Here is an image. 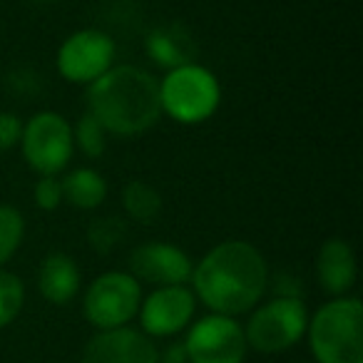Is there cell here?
I'll return each instance as SVG.
<instances>
[{"label": "cell", "instance_id": "1", "mask_svg": "<svg viewBox=\"0 0 363 363\" xmlns=\"http://www.w3.org/2000/svg\"><path fill=\"white\" fill-rule=\"evenodd\" d=\"M194 296L222 316H239L259 303L269 284L267 259L249 242H222L192 269Z\"/></svg>", "mask_w": 363, "mask_h": 363}, {"label": "cell", "instance_id": "2", "mask_svg": "<svg viewBox=\"0 0 363 363\" xmlns=\"http://www.w3.org/2000/svg\"><path fill=\"white\" fill-rule=\"evenodd\" d=\"M90 115L112 135H140L162 115L160 80L135 65L110 67L90 82Z\"/></svg>", "mask_w": 363, "mask_h": 363}, {"label": "cell", "instance_id": "3", "mask_svg": "<svg viewBox=\"0 0 363 363\" xmlns=\"http://www.w3.org/2000/svg\"><path fill=\"white\" fill-rule=\"evenodd\" d=\"M308 341L318 363H363V306L341 296L308 318Z\"/></svg>", "mask_w": 363, "mask_h": 363}, {"label": "cell", "instance_id": "4", "mask_svg": "<svg viewBox=\"0 0 363 363\" xmlns=\"http://www.w3.org/2000/svg\"><path fill=\"white\" fill-rule=\"evenodd\" d=\"M222 90L219 82L207 67L202 65H179L167 72L160 82L162 112L184 125H197L217 112Z\"/></svg>", "mask_w": 363, "mask_h": 363}, {"label": "cell", "instance_id": "5", "mask_svg": "<svg viewBox=\"0 0 363 363\" xmlns=\"http://www.w3.org/2000/svg\"><path fill=\"white\" fill-rule=\"evenodd\" d=\"M308 311L298 296H277L259 306L247 323V346L262 353L291 348L306 333Z\"/></svg>", "mask_w": 363, "mask_h": 363}, {"label": "cell", "instance_id": "6", "mask_svg": "<svg viewBox=\"0 0 363 363\" xmlns=\"http://www.w3.org/2000/svg\"><path fill=\"white\" fill-rule=\"evenodd\" d=\"M142 303V286L132 274L107 272L87 286L82 313L100 331L127 326Z\"/></svg>", "mask_w": 363, "mask_h": 363}, {"label": "cell", "instance_id": "7", "mask_svg": "<svg viewBox=\"0 0 363 363\" xmlns=\"http://www.w3.org/2000/svg\"><path fill=\"white\" fill-rule=\"evenodd\" d=\"M23 157L40 177H55L67 167L75 150L72 127L57 112H38L21 135Z\"/></svg>", "mask_w": 363, "mask_h": 363}, {"label": "cell", "instance_id": "8", "mask_svg": "<svg viewBox=\"0 0 363 363\" xmlns=\"http://www.w3.org/2000/svg\"><path fill=\"white\" fill-rule=\"evenodd\" d=\"M187 361L192 363H244L247 356V336L234 316L209 313L199 318L182 343Z\"/></svg>", "mask_w": 363, "mask_h": 363}, {"label": "cell", "instance_id": "9", "mask_svg": "<svg viewBox=\"0 0 363 363\" xmlns=\"http://www.w3.org/2000/svg\"><path fill=\"white\" fill-rule=\"evenodd\" d=\"M115 60V43L102 30H80L60 45L55 57L57 72L70 82H95Z\"/></svg>", "mask_w": 363, "mask_h": 363}, {"label": "cell", "instance_id": "10", "mask_svg": "<svg viewBox=\"0 0 363 363\" xmlns=\"http://www.w3.org/2000/svg\"><path fill=\"white\" fill-rule=\"evenodd\" d=\"M197 308V296L184 284L177 286H157L140 303V323L147 336L164 338L184 331Z\"/></svg>", "mask_w": 363, "mask_h": 363}, {"label": "cell", "instance_id": "11", "mask_svg": "<svg viewBox=\"0 0 363 363\" xmlns=\"http://www.w3.org/2000/svg\"><path fill=\"white\" fill-rule=\"evenodd\" d=\"M192 262L187 252L174 244L150 242L140 244L130 254V272L137 281L152 284V286H177L192 279Z\"/></svg>", "mask_w": 363, "mask_h": 363}, {"label": "cell", "instance_id": "12", "mask_svg": "<svg viewBox=\"0 0 363 363\" xmlns=\"http://www.w3.org/2000/svg\"><path fill=\"white\" fill-rule=\"evenodd\" d=\"M82 363H160V353L147 333L120 326L92 336L82 351Z\"/></svg>", "mask_w": 363, "mask_h": 363}, {"label": "cell", "instance_id": "13", "mask_svg": "<svg viewBox=\"0 0 363 363\" xmlns=\"http://www.w3.org/2000/svg\"><path fill=\"white\" fill-rule=\"evenodd\" d=\"M316 277L323 291L341 296L356 284V254L343 239H328L316 257Z\"/></svg>", "mask_w": 363, "mask_h": 363}, {"label": "cell", "instance_id": "14", "mask_svg": "<svg viewBox=\"0 0 363 363\" xmlns=\"http://www.w3.org/2000/svg\"><path fill=\"white\" fill-rule=\"evenodd\" d=\"M38 289L45 296V301L62 306L70 303L80 291V269H77L75 259L67 254H48L45 262L38 274Z\"/></svg>", "mask_w": 363, "mask_h": 363}, {"label": "cell", "instance_id": "15", "mask_svg": "<svg viewBox=\"0 0 363 363\" xmlns=\"http://www.w3.org/2000/svg\"><path fill=\"white\" fill-rule=\"evenodd\" d=\"M147 48H150L152 60L162 67H169V70L179 65H189L194 60V52H197L189 30H184L182 26H167L155 30L150 35Z\"/></svg>", "mask_w": 363, "mask_h": 363}, {"label": "cell", "instance_id": "16", "mask_svg": "<svg viewBox=\"0 0 363 363\" xmlns=\"http://www.w3.org/2000/svg\"><path fill=\"white\" fill-rule=\"evenodd\" d=\"M60 184H62V199H67L77 209H95L107 197L105 177L100 172L90 169V167L72 169L70 174H65V179H60Z\"/></svg>", "mask_w": 363, "mask_h": 363}, {"label": "cell", "instance_id": "17", "mask_svg": "<svg viewBox=\"0 0 363 363\" xmlns=\"http://www.w3.org/2000/svg\"><path fill=\"white\" fill-rule=\"evenodd\" d=\"M122 204L125 212L130 214L135 222L152 224L162 214V197L152 184L142 179H132L122 189Z\"/></svg>", "mask_w": 363, "mask_h": 363}, {"label": "cell", "instance_id": "18", "mask_svg": "<svg viewBox=\"0 0 363 363\" xmlns=\"http://www.w3.org/2000/svg\"><path fill=\"white\" fill-rule=\"evenodd\" d=\"M26 234L23 214L11 204H0V267L18 252Z\"/></svg>", "mask_w": 363, "mask_h": 363}, {"label": "cell", "instance_id": "19", "mask_svg": "<svg viewBox=\"0 0 363 363\" xmlns=\"http://www.w3.org/2000/svg\"><path fill=\"white\" fill-rule=\"evenodd\" d=\"M26 303V286L11 272L0 269V328H6L18 318Z\"/></svg>", "mask_w": 363, "mask_h": 363}, {"label": "cell", "instance_id": "20", "mask_svg": "<svg viewBox=\"0 0 363 363\" xmlns=\"http://www.w3.org/2000/svg\"><path fill=\"white\" fill-rule=\"evenodd\" d=\"M72 142H75L82 155H87V157H100L107 145L105 130H102V125L90 112H85V115L80 117V122H77V127L72 130Z\"/></svg>", "mask_w": 363, "mask_h": 363}, {"label": "cell", "instance_id": "21", "mask_svg": "<svg viewBox=\"0 0 363 363\" xmlns=\"http://www.w3.org/2000/svg\"><path fill=\"white\" fill-rule=\"evenodd\" d=\"M122 234H125V227H122L120 219L107 217V219H97L90 227V232H87V237H90V244L97 252L107 254V252H112V247H117Z\"/></svg>", "mask_w": 363, "mask_h": 363}, {"label": "cell", "instance_id": "22", "mask_svg": "<svg viewBox=\"0 0 363 363\" xmlns=\"http://www.w3.org/2000/svg\"><path fill=\"white\" fill-rule=\"evenodd\" d=\"M35 202L40 209L52 212L60 207L62 202V184L57 177H40V182L35 184Z\"/></svg>", "mask_w": 363, "mask_h": 363}, {"label": "cell", "instance_id": "23", "mask_svg": "<svg viewBox=\"0 0 363 363\" xmlns=\"http://www.w3.org/2000/svg\"><path fill=\"white\" fill-rule=\"evenodd\" d=\"M21 135H23V122L16 115L0 112V150H8L16 142H21Z\"/></svg>", "mask_w": 363, "mask_h": 363}, {"label": "cell", "instance_id": "24", "mask_svg": "<svg viewBox=\"0 0 363 363\" xmlns=\"http://www.w3.org/2000/svg\"><path fill=\"white\" fill-rule=\"evenodd\" d=\"M38 3H45V0H38Z\"/></svg>", "mask_w": 363, "mask_h": 363}]
</instances>
